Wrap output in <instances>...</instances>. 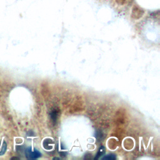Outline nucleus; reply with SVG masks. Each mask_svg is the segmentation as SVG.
<instances>
[{
    "mask_svg": "<svg viewBox=\"0 0 160 160\" xmlns=\"http://www.w3.org/2000/svg\"><path fill=\"white\" fill-rule=\"evenodd\" d=\"M25 154H26V157L29 159H35L41 156V153L39 151H38L36 149L32 151L31 150V149L29 148H27L25 150Z\"/></svg>",
    "mask_w": 160,
    "mask_h": 160,
    "instance_id": "obj_1",
    "label": "nucleus"
},
{
    "mask_svg": "<svg viewBox=\"0 0 160 160\" xmlns=\"http://www.w3.org/2000/svg\"><path fill=\"white\" fill-rule=\"evenodd\" d=\"M142 14V11L141 9H140L137 6L134 7V8L132 9V15L133 17L137 18V16L138 17H139V16H141Z\"/></svg>",
    "mask_w": 160,
    "mask_h": 160,
    "instance_id": "obj_2",
    "label": "nucleus"
},
{
    "mask_svg": "<svg viewBox=\"0 0 160 160\" xmlns=\"http://www.w3.org/2000/svg\"><path fill=\"white\" fill-rule=\"evenodd\" d=\"M104 148L103 146H101V147L99 148L98 152L97 153L96 159H97V158H98L99 156H101V154H102L104 153Z\"/></svg>",
    "mask_w": 160,
    "mask_h": 160,
    "instance_id": "obj_3",
    "label": "nucleus"
},
{
    "mask_svg": "<svg viewBox=\"0 0 160 160\" xmlns=\"http://www.w3.org/2000/svg\"><path fill=\"white\" fill-rule=\"evenodd\" d=\"M116 158V156L114 154H109L107 156H104L102 158V159H114Z\"/></svg>",
    "mask_w": 160,
    "mask_h": 160,
    "instance_id": "obj_4",
    "label": "nucleus"
},
{
    "mask_svg": "<svg viewBox=\"0 0 160 160\" xmlns=\"http://www.w3.org/2000/svg\"><path fill=\"white\" fill-rule=\"evenodd\" d=\"M125 1H126V0H116V2H117L119 4H121V5L123 4L125 2Z\"/></svg>",
    "mask_w": 160,
    "mask_h": 160,
    "instance_id": "obj_5",
    "label": "nucleus"
}]
</instances>
